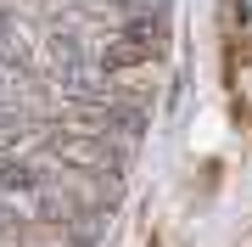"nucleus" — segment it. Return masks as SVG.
<instances>
[]
</instances>
